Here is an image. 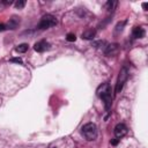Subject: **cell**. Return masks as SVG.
I'll return each mask as SVG.
<instances>
[{"mask_svg": "<svg viewBox=\"0 0 148 148\" xmlns=\"http://www.w3.org/2000/svg\"><path fill=\"white\" fill-rule=\"evenodd\" d=\"M116 5H117L116 1H108V2H106V8H108V10H109V12L113 10V7H114Z\"/></svg>", "mask_w": 148, "mask_h": 148, "instance_id": "7c38bea8", "label": "cell"}, {"mask_svg": "<svg viewBox=\"0 0 148 148\" xmlns=\"http://www.w3.org/2000/svg\"><path fill=\"white\" fill-rule=\"evenodd\" d=\"M132 35H133L134 38H142V37L145 36V30H143V28H141V27H135V28L133 29Z\"/></svg>", "mask_w": 148, "mask_h": 148, "instance_id": "9c48e42d", "label": "cell"}, {"mask_svg": "<svg viewBox=\"0 0 148 148\" xmlns=\"http://www.w3.org/2000/svg\"><path fill=\"white\" fill-rule=\"evenodd\" d=\"M5 29H6V25L2 24V23H0V31H3Z\"/></svg>", "mask_w": 148, "mask_h": 148, "instance_id": "2e32d148", "label": "cell"}, {"mask_svg": "<svg viewBox=\"0 0 148 148\" xmlns=\"http://www.w3.org/2000/svg\"><path fill=\"white\" fill-rule=\"evenodd\" d=\"M127 77H128V72H127V69H126L125 67H123V68L120 69V72H119L118 80H117V83H116V89H114L116 94H118V92L121 91V89H123V87H124V84H125Z\"/></svg>", "mask_w": 148, "mask_h": 148, "instance_id": "277c9868", "label": "cell"}, {"mask_svg": "<svg viewBox=\"0 0 148 148\" xmlns=\"http://www.w3.org/2000/svg\"><path fill=\"white\" fill-rule=\"evenodd\" d=\"M49 46H50V44H49L47 42H45V40H39V42L35 43L34 49H35V51H37V52H44V51H46V50L49 49Z\"/></svg>", "mask_w": 148, "mask_h": 148, "instance_id": "8992f818", "label": "cell"}, {"mask_svg": "<svg viewBox=\"0 0 148 148\" xmlns=\"http://www.w3.org/2000/svg\"><path fill=\"white\" fill-rule=\"evenodd\" d=\"M28 47H29V45H28V44H25V43H22V44L17 45L15 50H16L18 53H24V52L28 50Z\"/></svg>", "mask_w": 148, "mask_h": 148, "instance_id": "8fae6325", "label": "cell"}, {"mask_svg": "<svg viewBox=\"0 0 148 148\" xmlns=\"http://www.w3.org/2000/svg\"><path fill=\"white\" fill-rule=\"evenodd\" d=\"M75 39H76L75 35H73V34H68V35H67V40H69V42H74Z\"/></svg>", "mask_w": 148, "mask_h": 148, "instance_id": "9a60e30c", "label": "cell"}, {"mask_svg": "<svg viewBox=\"0 0 148 148\" xmlns=\"http://www.w3.org/2000/svg\"><path fill=\"white\" fill-rule=\"evenodd\" d=\"M95 35H96L95 29H88V30L82 32V38H84V39H92L95 37Z\"/></svg>", "mask_w": 148, "mask_h": 148, "instance_id": "30bf717a", "label": "cell"}, {"mask_svg": "<svg viewBox=\"0 0 148 148\" xmlns=\"http://www.w3.org/2000/svg\"><path fill=\"white\" fill-rule=\"evenodd\" d=\"M142 7H143V8H145V9H146V8H147V3H146V2H145V3H143V5H142Z\"/></svg>", "mask_w": 148, "mask_h": 148, "instance_id": "d6986e66", "label": "cell"}, {"mask_svg": "<svg viewBox=\"0 0 148 148\" xmlns=\"http://www.w3.org/2000/svg\"><path fill=\"white\" fill-rule=\"evenodd\" d=\"M114 135H116V138L117 139H120V138H123V136H125L126 134H127V127H126V125L125 124H123V123H119V124H117L116 125V127H114Z\"/></svg>", "mask_w": 148, "mask_h": 148, "instance_id": "5b68a950", "label": "cell"}, {"mask_svg": "<svg viewBox=\"0 0 148 148\" xmlns=\"http://www.w3.org/2000/svg\"><path fill=\"white\" fill-rule=\"evenodd\" d=\"M18 24H20V17H17V16H13L12 18H9V21H8V23H7V29H12V30H14V29L17 28Z\"/></svg>", "mask_w": 148, "mask_h": 148, "instance_id": "ba28073f", "label": "cell"}, {"mask_svg": "<svg viewBox=\"0 0 148 148\" xmlns=\"http://www.w3.org/2000/svg\"><path fill=\"white\" fill-rule=\"evenodd\" d=\"M124 24H125V21H123L121 23H118V24H117V27H116V31H121V30H123Z\"/></svg>", "mask_w": 148, "mask_h": 148, "instance_id": "5bb4252c", "label": "cell"}, {"mask_svg": "<svg viewBox=\"0 0 148 148\" xmlns=\"http://www.w3.org/2000/svg\"><path fill=\"white\" fill-rule=\"evenodd\" d=\"M57 23H58V21H57V18L53 15L46 14V15L42 16V18H40L37 28L40 29V30H45V29H49L51 27H54Z\"/></svg>", "mask_w": 148, "mask_h": 148, "instance_id": "7a4b0ae2", "label": "cell"}, {"mask_svg": "<svg viewBox=\"0 0 148 148\" xmlns=\"http://www.w3.org/2000/svg\"><path fill=\"white\" fill-rule=\"evenodd\" d=\"M117 142H118V139H116V140H112V145H117Z\"/></svg>", "mask_w": 148, "mask_h": 148, "instance_id": "ac0fdd59", "label": "cell"}, {"mask_svg": "<svg viewBox=\"0 0 148 148\" xmlns=\"http://www.w3.org/2000/svg\"><path fill=\"white\" fill-rule=\"evenodd\" d=\"M82 134L89 141L95 140L96 136H97V127H96V125L92 124V123H88V124L83 125L82 126Z\"/></svg>", "mask_w": 148, "mask_h": 148, "instance_id": "3957f363", "label": "cell"}, {"mask_svg": "<svg viewBox=\"0 0 148 148\" xmlns=\"http://www.w3.org/2000/svg\"><path fill=\"white\" fill-rule=\"evenodd\" d=\"M118 50H119V46H118V44H110V45H108L106 46V49H105V51H104V53L106 54V56H114L117 52H118Z\"/></svg>", "mask_w": 148, "mask_h": 148, "instance_id": "52a82bcc", "label": "cell"}, {"mask_svg": "<svg viewBox=\"0 0 148 148\" xmlns=\"http://www.w3.org/2000/svg\"><path fill=\"white\" fill-rule=\"evenodd\" d=\"M12 61H16V62H22L21 59H12Z\"/></svg>", "mask_w": 148, "mask_h": 148, "instance_id": "e0dca14e", "label": "cell"}, {"mask_svg": "<svg viewBox=\"0 0 148 148\" xmlns=\"http://www.w3.org/2000/svg\"><path fill=\"white\" fill-rule=\"evenodd\" d=\"M96 94L103 101L104 106H105V110L109 111L110 108H111V104H112V95H111V87H110V84L108 82L102 83L97 88Z\"/></svg>", "mask_w": 148, "mask_h": 148, "instance_id": "6da1fadb", "label": "cell"}, {"mask_svg": "<svg viewBox=\"0 0 148 148\" xmlns=\"http://www.w3.org/2000/svg\"><path fill=\"white\" fill-rule=\"evenodd\" d=\"M24 6H25V1H24V0H18V1L15 2V7L18 8V9H20V8H23Z\"/></svg>", "mask_w": 148, "mask_h": 148, "instance_id": "4fadbf2b", "label": "cell"}]
</instances>
